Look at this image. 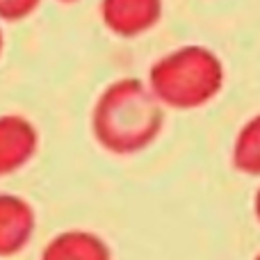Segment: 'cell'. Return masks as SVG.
I'll list each match as a JSON object with an SVG mask.
<instances>
[{
  "label": "cell",
  "mask_w": 260,
  "mask_h": 260,
  "mask_svg": "<svg viewBox=\"0 0 260 260\" xmlns=\"http://www.w3.org/2000/svg\"><path fill=\"white\" fill-rule=\"evenodd\" d=\"M162 103L137 78H121L103 89L91 112V133L114 155L139 153L160 135Z\"/></svg>",
  "instance_id": "6da1fadb"
},
{
  "label": "cell",
  "mask_w": 260,
  "mask_h": 260,
  "mask_svg": "<svg viewBox=\"0 0 260 260\" xmlns=\"http://www.w3.org/2000/svg\"><path fill=\"white\" fill-rule=\"evenodd\" d=\"M224 64L203 46H183L160 57L148 71V89L162 105L194 110L210 103L224 87Z\"/></svg>",
  "instance_id": "7a4b0ae2"
},
{
  "label": "cell",
  "mask_w": 260,
  "mask_h": 260,
  "mask_svg": "<svg viewBox=\"0 0 260 260\" xmlns=\"http://www.w3.org/2000/svg\"><path fill=\"white\" fill-rule=\"evenodd\" d=\"M39 146V133L30 119L21 114L0 117V176L23 169L35 157Z\"/></svg>",
  "instance_id": "3957f363"
},
{
  "label": "cell",
  "mask_w": 260,
  "mask_h": 260,
  "mask_svg": "<svg viewBox=\"0 0 260 260\" xmlns=\"http://www.w3.org/2000/svg\"><path fill=\"white\" fill-rule=\"evenodd\" d=\"M101 16L117 37H139L162 16V0H101Z\"/></svg>",
  "instance_id": "277c9868"
},
{
  "label": "cell",
  "mask_w": 260,
  "mask_h": 260,
  "mask_svg": "<svg viewBox=\"0 0 260 260\" xmlns=\"http://www.w3.org/2000/svg\"><path fill=\"white\" fill-rule=\"evenodd\" d=\"M37 217L32 206L16 194H0V258L14 256L30 242Z\"/></svg>",
  "instance_id": "5b68a950"
},
{
  "label": "cell",
  "mask_w": 260,
  "mask_h": 260,
  "mask_svg": "<svg viewBox=\"0 0 260 260\" xmlns=\"http://www.w3.org/2000/svg\"><path fill=\"white\" fill-rule=\"evenodd\" d=\"M41 260H112L110 247L91 231L71 229L57 233L41 251Z\"/></svg>",
  "instance_id": "8992f818"
},
{
  "label": "cell",
  "mask_w": 260,
  "mask_h": 260,
  "mask_svg": "<svg viewBox=\"0 0 260 260\" xmlns=\"http://www.w3.org/2000/svg\"><path fill=\"white\" fill-rule=\"evenodd\" d=\"M233 165L242 174L260 176V114L240 128L233 144Z\"/></svg>",
  "instance_id": "52a82bcc"
},
{
  "label": "cell",
  "mask_w": 260,
  "mask_h": 260,
  "mask_svg": "<svg viewBox=\"0 0 260 260\" xmlns=\"http://www.w3.org/2000/svg\"><path fill=\"white\" fill-rule=\"evenodd\" d=\"M41 0H0V18L3 21H21L30 16Z\"/></svg>",
  "instance_id": "ba28073f"
},
{
  "label": "cell",
  "mask_w": 260,
  "mask_h": 260,
  "mask_svg": "<svg viewBox=\"0 0 260 260\" xmlns=\"http://www.w3.org/2000/svg\"><path fill=\"white\" fill-rule=\"evenodd\" d=\"M253 210H256V217H258V221H260V189H258V194H256V201H253Z\"/></svg>",
  "instance_id": "9c48e42d"
},
{
  "label": "cell",
  "mask_w": 260,
  "mask_h": 260,
  "mask_svg": "<svg viewBox=\"0 0 260 260\" xmlns=\"http://www.w3.org/2000/svg\"><path fill=\"white\" fill-rule=\"evenodd\" d=\"M0 50H3V32H0Z\"/></svg>",
  "instance_id": "30bf717a"
},
{
  "label": "cell",
  "mask_w": 260,
  "mask_h": 260,
  "mask_svg": "<svg viewBox=\"0 0 260 260\" xmlns=\"http://www.w3.org/2000/svg\"><path fill=\"white\" fill-rule=\"evenodd\" d=\"M59 3H76V0H59Z\"/></svg>",
  "instance_id": "8fae6325"
},
{
  "label": "cell",
  "mask_w": 260,
  "mask_h": 260,
  "mask_svg": "<svg viewBox=\"0 0 260 260\" xmlns=\"http://www.w3.org/2000/svg\"><path fill=\"white\" fill-rule=\"evenodd\" d=\"M256 260H260V253H258V256H256Z\"/></svg>",
  "instance_id": "7c38bea8"
}]
</instances>
